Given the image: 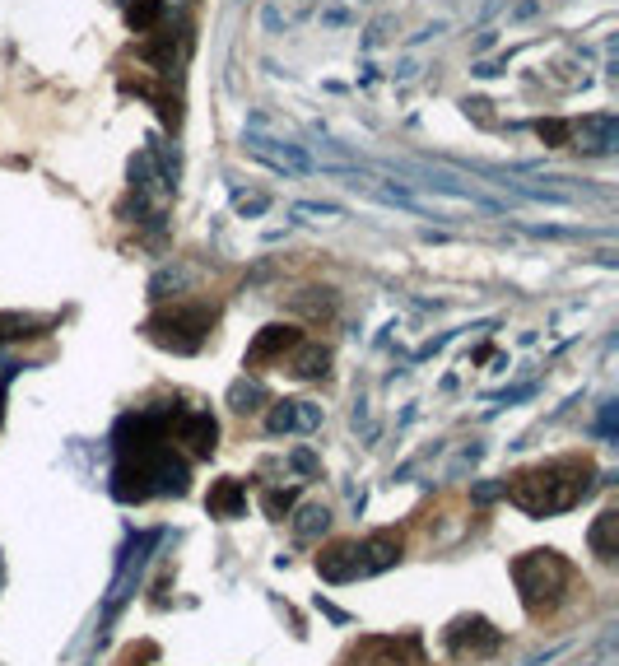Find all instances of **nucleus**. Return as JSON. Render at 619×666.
<instances>
[{
    "mask_svg": "<svg viewBox=\"0 0 619 666\" xmlns=\"http://www.w3.org/2000/svg\"><path fill=\"white\" fill-rule=\"evenodd\" d=\"M187 490V462L173 452L168 424L159 415H126L117 424V471H112V494L122 503H145L154 494Z\"/></svg>",
    "mask_w": 619,
    "mask_h": 666,
    "instance_id": "nucleus-1",
    "label": "nucleus"
},
{
    "mask_svg": "<svg viewBox=\"0 0 619 666\" xmlns=\"http://www.w3.org/2000/svg\"><path fill=\"white\" fill-rule=\"evenodd\" d=\"M592 490V466L587 462H550V466H531L522 476H512L503 485L508 503H517L531 517H550L568 513L582 494Z\"/></svg>",
    "mask_w": 619,
    "mask_h": 666,
    "instance_id": "nucleus-2",
    "label": "nucleus"
},
{
    "mask_svg": "<svg viewBox=\"0 0 619 666\" xmlns=\"http://www.w3.org/2000/svg\"><path fill=\"white\" fill-rule=\"evenodd\" d=\"M401 559V541L391 536H368V541H336L331 550L317 555V573L326 583H354L368 573H382Z\"/></svg>",
    "mask_w": 619,
    "mask_h": 666,
    "instance_id": "nucleus-3",
    "label": "nucleus"
},
{
    "mask_svg": "<svg viewBox=\"0 0 619 666\" xmlns=\"http://www.w3.org/2000/svg\"><path fill=\"white\" fill-rule=\"evenodd\" d=\"M512 578H517V592H522L526 611H554L564 601L568 583H573V564L554 550H531L512 564Z\"/></svg>",
    "mask_w": 619,
    "mask_h": 666,
    "instance_id": "nucleus-4",
    "label": "nucleus"
},
{
    "mask_svg": "<svg viewBox=\"0 0 619 666\" xmlns=\"http://www.w3.org/2000/svg\"><path fill=\"white\" fill-rule=\"evenodd\" d=\"M210 322L215 317L205 313V308H173L168 317H154L145 331H149V340H159L168 350L191 354V350H201V340L210 336Z\"/></svg>",
    "mask_w": 619,
    "mask_h": 666,
    "instance_id": "nucleus-5",
    "label": "nucleus"
},
{
    "mask_svg": "<svg viewBox=\"0 0 619 666\" xmlns=\"http://www.w3.org/2000/svg\"><path fill=\"white\" fill-rule=\"evenodd\" d=\"M247 154H252L256 164L275 168V173L284 177H303V173H317V159H312L303 145H289V140H266V136H247L243 145Z\"/></svg>",
    "mask_w": 619,
    "mask_h": 666,
    "instance_id": "nucleus-6",
    "label": "nucleus"
},
{
    "mask_svg": "<svg viewBox=\"0 0 619 666\" xmlns=\"http://www.w3.org/2000/svg\"><path fill=\"white\" fill-rule=\"evenodd\" d=\"M447 639V653L452 657H489V653H498V643H503V634H498L489 620H480V615H461L457 625L443 634Z\"/></svg>",
    "mask_w": 619,
    "mask_h": 666,
    "instance_id": "nucleus-7",
    "label": "nucleus"
},
{
    "mask_svg": "<svg viewBox=\"0 0 619 666\" xmlns=\"http://www.w3.org/2000/svg\"><path fill=\"white\" fill-rule=\"evenodd\" d=\"M354 662H364V666H424V653H419L415 634H405V639H364V648L354 653Z\"/></svg>",
    "mask_w": 619,
    "mask_h": 666,
    "instance_id": "nucleus-8",
    "label": "nucleus"
},
{
    "mask_svg": "<svg viewBox=\"0 0 619 666\" xmlns=\"http://www.w3.org/2000/svg\"><path fill=\"white\" fill-rule=\"evenodd\" d=\"M317 424H322V410L308 401H275V410L266 415L270 434H312Z\"/></svg>",
    "mask_w": 619,
    "mask_h": 666,
    "instance_id": "nucleus-9",
    "label": "nucleus"
},
{
    "mask_svg": "<svg viewBox=\"0 0 619 666\" xmlns=\"http://www.w3.org/2000/svg\"><path fill=\"white\" fill-rule=\"evenodd\" d=\"M298 345H303V336H298L294 327H266L261 336H256L252 350H247V368H261V364H270V359H284V354H294Z\"/></svg>",
    "mask_w": 619,
    "mask_h": 666,
    "instance_id": "nucleus-10",
    "label": "nucleus"
},
{
    "mask_svg": "<svg viewBox=\"0 0 619 666\" xmlns=\"http://www.w3.org/2000/svg\"><path fill=\"white\" fill-rule=\"evenodd\" d=\"M205 508L215 517H238L247 508V490L243 480H219L215 490H210V499H205Z\"/></svg>",
    "mask_w": 619,
    "mask_h": 666,
    "instance_id": "nucleus-11",
    "label": "nucleus"
},
{
    "mask_svg": "<svg viewBox=\"0 0 619 666\" xmlns=\"http://www.w3.org/2000/svg\"><path fill=\"white\" fill-rule=\"evenodd\" d=\"M578 136H582V145H587V150L610 154L619 145V122H615V117H587V122L578 126Z\"/></svg>",
    "mask_w": 619,
    "mask_h": 666,
    "instance_id": "nucleus-12",
    "label": "nucleus"
},
{
    "mask_svg": "<svg viewBox=\"0 0 619 666\" xmlns=\"http://www.w3.org/2000/svg\"><path fill=\"white\" fill-rule=\"evenodd\" d=\"M615 527H619V513L615 508H606V513H601V522H596L592 527V550L601 559H615L619 550H615Z\"/></svg>",
    "mask_w": 619,
    "mask_h": 666,
    "instance_id": "nucleus-13",
    "label": "nucleus"
},
{
    "mask_svg": "<svg viewBox=\"0 0 619 666\" xmlns=\"http://www.w3.org/2000/svg\"><path fill=\"white\" fill-rule=\"evenodd\" d=\"M298 359H294V373L298 378H322L326 373V364H331V354L322 350V345H298Z\"/></svg>",
    "mask_w": 619,
    "mask_h": 666,
    "instance_id": "nucleus-14",
    "label": "nucleus"
},
{
    "mask_svg": "<svg viewBox=\"0 0 619 666\" xmlns=\"http://www.w3.org/2000/svg\"><path fill=\"white\" fill-rule=\"evenodd\" d=\"M298 517H303V522L294 527V531H298V541H312L317 531H326V527H331V513H326V508H303Z\"/></svg>",
    "mask_w": 619,
    "mask_h": 666,
    "instance_id": "nucleus-15",
    "label": "nucleus"
},
{
    "mask_svg": "<svg viewBox=\"0 0 619 666\" xmlns=\"http://www.w3.org/2000/svg\"><path fill=\"white\" fill-rule=\"evenodd\" d=\"M233 205H238V215H266L270 210V196H261V191H238V196H233Z\"/></svg>",
    "mask_w": 619,
    "mask_h": 666,
    "instance_id": "nucleus-16",
    "label": "nucleus"
},
{
    "mask_svg": "<svg viewBox=\"0 0 619 666\" xmlns=\"http://www.w3.org/2000/svg\"><path fill=\"white\" fill-rule=\"evenodd\" d=\"M294 499H298L294 490H270V494H266V499H261V503H266V513H270V517H284V513H289V508H294Z\"/></svg>",
    "mask_w": 619,
    "mask_h": 666,
    "instance_id": "nucleus-17",
    "label": "nucleus"
},
{
    "mask_svg": "<svg viewBox=\"0 0 619 666\" xmlns=\"http://www.w3.org/2000/svg\"><path fill=\"white\" fill-rule=\"evenodd\" d=\"M294 215H308V219H340V205H294Z\"/></svg>",
    "mask_w": 619,
    "mask_h": 666,
    "instance_id": "nucleus-18",
    "label": "nucleus"
},
{
    "mask_svg": "<svg viewBox=\"0 0 619 666\" xmlns=\"http://www.w3.org/2000/svg\"><path fill=\"white\" fill-rule=\"evenodd\" d=\"M247 401H261V387H256V382H238V387H233V410H247Z\"/></svg>",
    "mask_w": 619,
    "mask_h": 666,
    "instance_id": "nucleus-19",
    "label": "nucleus"
}]
</instances>
